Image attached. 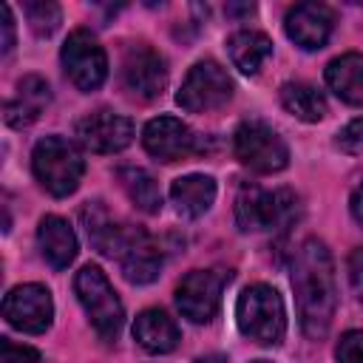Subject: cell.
I'll list each match as a JSON object with an SVG mask.
<instances>
[{
	"instance_id": "17",
	"label": "cell",
	"mask_w": 363,
	"mask_h": 363,
	"mask_svg": "<svg viewBox=\"0 0 363 363\" xmlns=\"http://www.w3.org/2000/svg\"><path fill=\"white\" fill-rule=\"evenodd\" d=\"M79 218H82V227H85L91 247L96 252L113 258L119 250L122 233H125V221H119L102 201H85L79 210Z\"/></svg>"
},
{
	"instance_id": "31",
	"label": "cell",
	"mask_w": 363,
	"mask_h": 363,
	"mask_svg": "<svg viewBox=\"0 0 363 363\" xmlns=\"http://www.w3.org/2000/svg\"><path fill=\"white\" fill-rule=\"evenodd\" d=\"M349 207H352L354 221L363 227V184H360V187H354V193H352V199H349Z\"/></svg>"
},
{
	"instance_id": "4",
	"label": "cell",
	"mask_w": 363,
	"mask_h": 363,
	"mask_svg": "<svg viewBox=\"0 0 363 363\" xmlns=\"http://www.w3.org/2000/svg\"><path fill=\"white\" fill-rule=\"evenodd\" d=\"M31 170L43 184V190H48L57 199H65L79 187V179L85 173V159L79 147L65 136H45L34 145Z\"/></svg>"
},
{
	"instance_id": "22",
	"label": "cell",
	"mask_w": 363,
	"mask_h": 363,
	"mask_svg": "<svg viewBox=\"0 0 363 363\" xmlns=\"http://www.w3.org/2000/svg\"><path fill=\"white\" fill-rule=\"evenodd\" d=\"M227 51H230L233 65H235L241 74H258V68H261V65L267 62V57L272 54V40H269L264 31L244 28V31H235V34L227 40Z\"/></svg>"
},
{
	"instance_id": "33",
	"label": "cell",
	"mask_w": 363,
	"mask_h": 363,
	"mask_svg": "<svg viewBox=\"0 0 363 363\" xmlns=\"http://www.w3.org/2000/svg\"><path fill=\"white\" fill-rule=\"evenodd\" d=\"M252 363H269V360H252Z\"/></svg>"
},
{
	"instance_id": "18",
	"label": "cell",
	"mask_w": 363,
	"mask_h": 363,
	"mask_svg": "<svg viewBox=\"0 0 363 363\" xmlns=\"http://www.w3.org/2000/svg\"><path fill=\"white\" fill-rule=\"evenodd\" d=\"M37 244L43 258L54 267V269H65L74 258H77V235L74 227L62 218V216H43L40 227H37Z\"/></svg>"
},
{
	"instance_id": "3",
	"label": "cell",
	"mask_w": 363,
	"mask_h": 363,
	"mask_svg": "<svg viewBox=\"0 0 363 363\" xmlns=\"http://www.w3.org/2000/svg\"><path fill=\"white\" fill-rule=\"evenodd\" d=\"M74 292H77V301L82 303L94 332L99 335V340L113 343L122 332L125 309H122V301H119L116 289L111 286L108 275L96 264H85L74 275Z\"/></svg>"
},
{
	"instance_id": "13",
	"label": "cell",
	"mask_w": 363,
	"mask_h": 363,
	"mask_svg": "<svg viewBox=\"0 0 363 363\" xmlns=\"http://www.w3.org/2000/svg\"><path fill=\"white\" fill-rule=\"evenodd\" d=\"M77 142L91 153H119L133 142V122L113 111H94L77 122Z\"/></svg>"
},
{
	"instance_id": "21",
	"label": "cell",
	"mask_w": 363,
	"mask_h": 363,
	"mask_svg": "<svg viewBox=\"0 0 363 363\" xmlns=\"http://www.w3.org/2000/svg\"><path fill=\"white\" fill-rule=\"evenodd\" d=\"M326 85L346 105H363V54H340L326 65Z\"/></svg>"
},
{
	"instance_id": "19",
	"label": "cell",
	"mask_w": 363,
	"mask_h": 363,
	"mask_svg": "<svg viewBox=\"0 0 363 363\" xmlns=\"http://www.w3.org/2000/svg\"><path fill=\"white\" fill-rule=\"evenodd\" d=\"M133 337L150 354H167L182 340L176 320L164 309H145V312H139L136 323H133Z\"/></svg>"
},
{
	"instance_id": "11",
	"label": "cell",
	"mask_w": 363,
	"mask_h": 363,
	"mask_svg": "<svg viewBox=\"0 0 363 363\" xmlns=\"http://www.w3.org/2000/svg\"><path fill=\"white\" fill-rule=\"evenodd\" d=\"M3 318L28 335H40L51 326L54 318V301L51 292L43 284H20L14 286L3 301Z\"/></svg>"
},
{
	"instance_id": "28",
	"label": "cell",
	"mask_w": 363,
	"mask_h": 363,
	"mask_svg": "<svg viewBox=\"0 0 363 363\" xmlns=\"http://www.w3.org/2000/svg\"><path fill=\"white\" fill-rule=\"evenodd\" d=\"M0 349H3V363H40L43 360L34 346L14 343L11 337H3L0 340Z\"/></svg>"
},
{
	"instance_id": "12",
	"label": "cell",
	"mask_w": 363,
	"mask_h": 363,
	"mask_svg": "<svg viewBox=\"0 0 363 363\" xmlns=\"http://www.w3.org/2000/svg\"><path fill=\"white\" fill-rule=\"evenodd\" d=\"M145 150L159 162H182L201 150L199 136L176 116H156L142 130Z\"/></svg>"
},
{
	"instance_id": "20",
	"label": "cell",
	"mask_w": 363,
	"mask_h": 363,
	"mask_svg": "<svg viewBox=\"0 0 363 363\" xmlns=\"http://www.w3.org/2000/svg\"><path fill=\"white\" fill-rule=\"evenodd\" d=\"M170 201L176 207L179 216L184 218H199L204 216L213 201H216V182L210 176L201 173H190V176H179L170 184Z\"/></svg>"
},
{
	"instance_id": "14",
	"label": "cell",
	"mask_w": 363,
	"mask_h": 363,
	"mask_svg": "<svg viewBox=\"0 0 363 363\" xmlns=\"http://www.w3.org/2000/svg\"><path fill=\"white\" fill-rule=\"evenodd\" d=\"M113 258L119 261L122 275L130 284H150L162 272V250L142 227H133V224H125V233Z\"/></svg>"
},
{
	"instance_id": "16",
	"label": "cell",
	"mask_w": 363,
	"mask_h": 363,
	"mask_svg": "<svg viewBox=\"0 0 363 363\" xmlns=\"http://www.w3.org/2000/svg\"><path fill=\"white\" fill-rule=\"evenodd\" d=\"M48 102H51V88H48V82H45L40 74H26V77L17 82L14 96L6 102L3 119H6L9 128L23 130V128H28L31 122L40 119V113L48 108Z\"/></svg>"
},
{
	"instance_id": "26",
	"label": "cell",
	"mask_w": 363,
	"mask_h": 363,
	"mask_svg": "<svg viewBox=\"0 0 363 363\" xmlns=\"http://www.w3.org/2000/svg\"><path fill=\"white\" fill-rule=\"evenodd\" d=\"M337 363H363V329H349L337 340Z\"/></svg>"
},
{
	"instance_id": "15",
	"label": "cell",
	"mask_w": 363,
	"mask_h": 363,
	"mask_svg": "<svg viewBox=\"0 0 363 363\" xmlns=\"http://www.w3.org/2000/svg\"><path fill=\"white\" fill-rule=\"evenodd\" d=\"M332 26H335V11L323 3H298L284 17L286 37L303 51L323 48L332 34Z\"/></svg>"
},
{
	"instance_id": "29",
	"label": "cell",
	"mask_w": 363,
	"mask_h": 363,
	"mask_svg": "<svg viewBox=\"0 0 363 363\" xmlns=\"http://www.w3.org/2000/svg\"><path fill=\"white\" fill-rule=\"evenodd\" d=\"M349 284H352L357 301L363 303V247L352 250V255H349Z\"/></svg>"
},
{
	"instance_id": "2",
	"label": "cell",
	"mask_w": 363,
	"mask_h": 363,
	"mask_svg": "<svg viewBox=\"0 0 363 363\" xmlns=\"http://www.w3.org/2000/svg\"><path fill=\"white\" fill-rule=\"evenodd\" d=\"M235 320H238V329L244 337H250L261 346H275V343H281V337L286 332L284 298L269 284H250L238 295Z\"/></svg>"
},
{
	"instance_id": "10",
	"label": "cell",
	"mask_w": 363,
	"mask_h": 363,
	"mask_svg": "<svg viewBox=\"0 0 363 363\" xmlns=\"http://www.w3.org/2000/svg\"><path fill=\"white\" fill-rule=\"evenodd\" d=\"M230 272L224 269H193L176 286V306L190 323H207L221 306L224 284Z\"/></svg>"
},
{
	"instance_id": "1",
	"label": "cell",
	"mask_w": 363,
	"mask_h": 363,
	"mask_svg": "<svg viewBox=\"0 0 363 363\" xmlns=\"http://www.w3.org/2000/svg\"><path fill=\"white\" fill-rule=\"evenodd\" d=\"M292 289L298 320L306 337L320 340L332 329L337 309L335 264L320 238H303L292 252Z\"/></svg>"
},
{
	"instance_id": "5",
	"label": "cell",
	"mask_w": 363,
	"mask_h": 363,
	"mask_svg": "<svg viewBox=\"0 0 363 363\" xmlns=\"http://www.w3.org/2000/svg\"><path fill=\"white\" fill-rule=\"evenodd\" d=\"M298 213V196L292 190H264L258 184H244L235 199V221L244 233L286 227Z\"/></svg>"
},
{
	"instance_id": "27",
	"label": "cell",
	"mask_w": 363,
	"mask_h": 363,
	"mask_svg": "<svg viewBox=\"0 0 363 363\" xmlns=\"http://www.w3.org/2000/svg\"><path fill=\"white\" fill-rule=\"evenodd\" d=\"M335 145H337L343 153H352V156L363 153V116H357V119H352L346 128H340Z\"/></svg>"
},
{
	"instance_id": "9",
	"label": "cell",
	"mask_w": 363,
	"mask_h": 363,
	"mask_svg": "<svg viewBox=\"0 0 363 363\" xmlns=\"http://www.w3.org/2000/svg\"><path fill=\"white\" fill-rule=\"evenodd\" d=\"M65 77L79 91H96L108 77V57L99 40L88 28H77L68 34L62 51H60Z\"/></svg>"
},
{
	"instance_id": "32",
	"label": "cell",
	"mask_w": 363,
	"mask_h": 363,
	"mask_svg": "<svg viewBox=\"0 0 363 363\" xmlns=\"http://www.w3.org/2000/svg\"><path fill=\"white\" fill-rule=\"evenodd\" d=\"M196 363H227V357H224V354H204V357H199Z\"/></svg>"
},
{
	"instance_id": "25",
	"label": "cell",
	"mask_w": 363,
	"mask_h": 363,
	"mask_svg": "<svg viewBox=\"0 0 363 363\" xmlns=\"http://www.w3.org/2000/svg\"><path fill=\"white\" fill-rule=\"evenodd\" d=\"M23 11H26V20H28V26H31V31H34L37 37H51V34L60 28V23H62V11H60V6L51 3V0L26 3Z\"/></svg>"
},
{
	"instance_id": "8",
	"label": "cell",
	"mask_w": 363,
	"mask_h": 363,
	"mask_svg": "<svg viewBox=\"0 0 363 363\" xmlns=\"http://www.w3.org/2000/svg\"><path fill=\"white\" fill-rule=\"evenodd\" d=\"M230 96H233L230 74L216 60H201L187 71V77L176 94V102L187 113H210V111L224 108L230 102Z\"/></svg>"
},
{
	"instance_id": "24",
	"label": "cell",
	"mask_w": 363,
	"mask_h": 363,
	"mask_svg": "<svg viewBox=\"0 0 363 363\" xmlns=\"http://www.w3.org/2000/svg\"><path fill=\"white\" fill-rule=\"evenodd\" d=\"M119 182H122V190L128 193V199L147 216L159 213L162 210V190L156 184V179L145 170V167H119L116 170Z\"/></svg>"
},
{
	"instance_id": "30",
	"label": "cell",
	"mask_w": 363,
	"mask_h": 363,
	"mask_svg": "<svg viewBox=\"0 0 363 363\" xmlns=\"http://www.w3.org/2000/svg\"><path fill=\"white\" fill-rule=\"evenodd\" d=\"M0 28H3V40H0V51L9 54L14 48V17H11V9L3 3L0 6Z\"/></svg>"
},
{
	"instance_id": "7",
	"label": "cell",
	"mask_w": 363,
	"mask_h": 363,
	"mask_svg": "<svg viewBox=\"0 0 363 363\" xmlns=\"http://www.w3.org/2000/svg\"><path fill=\"white\" fill-rule=\"evenodd\" d=\"M233 150L238 162L255 173H278L289 162L286 142L261 119H244L233 133Z\"/></svg>"
},
{
	"instance_id": "6",
	"label": "cell",
	"mask_w": 363,
	"mask_h": 363,
	"mask_svg": "<svg viewBox=\"0 0 363 363\" xmlns=\"http://www.w3.org/2000/svg\"><path fill=\"white\" fill-rule=\"evenodd\" d=\"M119 79L128 96L139 102H153L167 88V62L147 43H128L119 62Z\"/></svg>"
},
{
	"instance_id": "23",
	"label": "cell",
	"mask_w": 363,
	"mask_h": 363,
	"mask_svg": "<svg viewBox=\"0 0 363 363\" xmlns=\"http://www.w3.org/2000/svg\"><path fill=\"white\" fill-rule=\"evenodd\" d=\"M281 105L301 122H320L326 116V99L309 82H284L281 85Z\"/></svg>"
}]
</instances>
